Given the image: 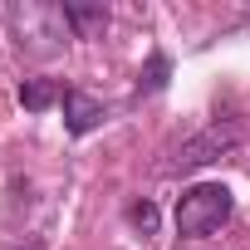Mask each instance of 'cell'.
Listing matches in <instances>:
<instances>
[{
  "mask_svg": "<svg viewBox=\"0 0 250 250\" xmlns=\"http://www.w3.org/2000/svg\"><path fill=\"white\" fill-rule=\"evenodd\" d=\"M30 250H44V245H30Z\"/></svg>",
  "mask_w": 250,
  "mask_h": 250,
  "instance_id": "9c48e42d",
  "label": "cell"
},
{
  "mask_svg": "<svg viewBox=\"0 0 250 250\" xmlns=\"http://www.w3.org/2000/svg\"><path fill=\"white\" fill-rule=\"evenodd\" d=\"M20 49H35V54H54L59 40H74L69 25H64V10L59 5H10L5 10Z\"/></svg>",
  "mask_w": 250,
  "mask_h": 250,
  "instance_id": "7a4b0ae2",
  "label": "cell"
},
{
  "mask_svg": "<svg viewBox=\"0 0 250 250\" xmlns=\"http://www.w3.org/2000/svg\"><path fill=\"white\" fill-rule=\"evenodd\" d=\"M54 98H64L54 79H25V83H20V103H25L30 113H44Z\"/></svg>",
  "mask_w": 250,
  "mask_h": 250,
  "instance_id": "8992f818",
  "label": "cell"
},
{
  "mask_svg": "<svg viewBox=\"0 0 250 250\" xmlns=\"http://www.w3.org/2000/svg\"><path fill=\"white\" fill-rule=\"evenodd\" d=\"M59 10H64V25H69L74 40H88L93 30L108 25V10H103V5H59Z\"/></svg>",
  "mask_w": 250,
  "mask_h": 250,
  "instance_id": "5b68a950",
  "label": "cell"
},
{
  "mask_svg": "<svg viewBox=\"0 0 250 250\" xmlns=\"http://www.w3.org/2000/svg\"><path fill=\"white\" fill-rule=\"evenodd\" d=\"M240 143V128L235 123H211V128H201L196 138H187L157 172L162 177H182V172H196V167H206V162H221L230 147Z\"/></svg>",
  "mask_w": 250,
  "mask_h": 250,
  "instance_id": "3957f363",
  "label": "cell"
},
{
  "mask_svg": "<svg viewBox=\"0 0 250 250\" xmlns=\"http://www.w3.org/2000/svg\"><path fill=\"white\" fill-rule=\"evenodd\" d=\"M64 128L74 133V138H83V133H93V128H103L108 123V108L103 103H93L88 93H79V88H64Z\"/></svg>",
  "mask_w": 250,
  "mask_h": 250,
  "instance_id": "277c9868",
  "label": "cell"
},
{
  "mask_svg": "<svg viewBox=\"0 0 250 250\" xmlns=\"http://www.w3.org/2000/svg\"><path fill=\"white\" fill-rule=\"evenodd\" d=\"M128 221H133L143 235H152V230H157V206H152V201H133V206H128Z\"/></svg>",
  "mask_w": 250,
  "mask_h": 250,
  "instance_id": "ba28073f",
  "label": "cell"
},
{
  "mask_svg": "<svg viewBox=\"0 0 250 250\" xmlns=\"http://www.w3.org/2000/svg\"><path fill=\"white\" fill-rule=\"evenodd\" d=\"M230 206L235 201H230V191L221 182H201V187L182 191V201H177V230L191 235V240H201V235H211V230H221L230 221Z\"/></svg>",
  "mask_w": 250,
  "mask_h": 250,
  "instance_id": "6da1fadb",
  "label": "cell"
},
{
  "mask_svg": "<svg viewBox=\"0 0 250 250\" xmlns=\"http://www.w3.org/2000/svg\"><path fill=\"white\" fill-rule=\"evenodd\" d=\"M167 74H172L167 54H152V59H147V69L138 74V93H157V88L167 83Z\"/></svg>",
  "mask_w": 250,
  "mask_h": 250,
  "instance_id": "52a82bcc",
  "label": "cell"
}]
</instances>
